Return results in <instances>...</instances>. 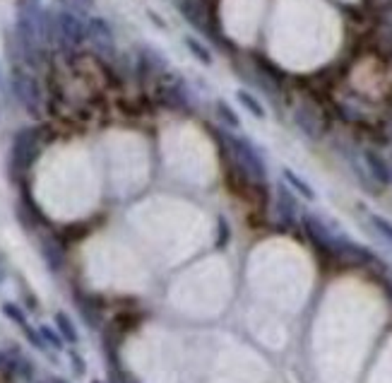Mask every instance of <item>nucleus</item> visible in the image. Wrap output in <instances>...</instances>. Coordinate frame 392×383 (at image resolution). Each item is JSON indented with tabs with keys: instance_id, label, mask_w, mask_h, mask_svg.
<instances>
[{
	"instance_id": "obj_1",
	"label": "nucleus",
	"mask_w": 392,
	"mask_h": 383,
	"mask_svg": "<svg viewBox=\"0 0 392 383\" xmlns=\"http://www.w3.org/2000/svg\"><path fill=\"white\" fill-rule=\"evenodd\" d=\"M226 145H229L231 154H234V159L239 162L241 169L245 171V176H248L250 181H255V184H265V179H268V169H265V162L263 157H260V152L253 148V143L245 138H236V135H224Z\"/></svg>"
},
{
	"instance_id": "obj_2",
	"label": "nucleus",
	"mask_w": 392,
	"mask_h": 383,
	"mask_svg": "<svg viewBox=\"0 0 392 383\" xmlns=\"http://www.w3.org/2000/svg\"><path fill=\"white\" fill-rule=\"evenodd\" d=\"M41 152V135L37 128H22L12 140L10 148V166L15 171H27L29 166L37 162Z\"/></svg>"
},
{
	"instance_id": "obj_3",
	"label": "nucleus",
	"mask_w": 392,
	"mask_h": 383,
	"mask_svg": "<svg viewBox=\"0 0 392 383\" xmlns=\"http://www.w3.org/2000/svg\"><path fill=\"white\" fill-rule=\"evenodd\" d=\"M12 92L17 97V102L27 109V114L39 116L41 114V89H39V82L24 70H15L12 73Z\"/></svg>"
},
{
	"instance_id": "obj_4",
	"label": "nucleus",
	"mask_w": 392,
	"mask_h": 383,
	"mask_svg": "<svg viewBox=\"0 0 392 383\" xmlns=\"http://www.w3.org/2000/svg\"><path fill=\"white\" fill-rule=\"evenodd\" d=\"M56 24H58V42L65 46H80V44L87 39V24L73 15L70 10H60L56 15Z\"/></svg>"
},
{
	"instance_id": "obj_5",
	"label": "nucleus",
	"mask_w": 392,
	"mask_h": 383,
	"mask_svg": "<svg viewBox=\"0 0 392 383\" xmlns=\"http://www.w3.org/2000/svg\"><path fill=\"white\" fill-rule=\"evenodd\" d=\"M87 39L104 53H111L113 51V32H111V24L102 17H92L87 22Z\"/></svg>"
},
{
	"instance_id": "obj_6",
	"label": "nucleus",
	"mask_w": 392,
	"mask_h": 383,
	"mask_svg": "<svg viewBox=\"0 0 392 383\" xmlns=\"http://www.w3.org/2000/svg\"><path fill=\"white\" fill-rule=\"evenodd\" d=\"M304 226H306V234L313 239L315 246H320V249H325V251H335L337 234H333V231L328 229V224H325L323 220H318L315 215H306Z\"/></svg>"
},
{
	"instance_id": "obj_7",
	"label": "nucleus",
	"mask_w": 392,
	"mask_h": 383,
	"mask_svg": "<svg viewBox=\"0 0 392 383\" xmlns=\"http://www.w3.org/2000/svg\"><path fill=\"white\" fill-rule=\"evenodd\" d=\"M364 162L366 169H368L371 179L380 186H392V166L385 162L383 154H378L375 150H366L364 152Z\"/></svg>"
},
{
	"instance_id": "obj_8",
	"label": "nucleus",
	"mask_w": 392,
	"mask_h": 383,
	"mask_svg": "<svg viewBox=\"0 0 392 383\" xmlns=\"http://www.w3.org/2000/svg\"><path fill=\"white\" fill-rule=\"evenodd\" d=\"M39 251H41V258L46 260V265L53 270V273H58V270L65 265L63 246H60L53 236H41V241H39Z\"/></svg>"
},
{
	"instance_id": "obj_9",
	"label": "nucleus",
	"mask_w": 392,
	"mask_h": 383,
	"mask_svg": "<svg viewBox=\"0 0 392 383\" xmlns=\"http://www.w3.org/2000/svg\"><path fill=\"white\" fill-rule=\"evenodd\" d=\"M277 210H279V217L284 224H291L296 217V198L291 195V190L286 188V184H281L277 188Z\"/></svg>"
},
{
	"instance_id": "obj_10",
	"label": "nucleus",
	"mask_w": 392,
	"mask_h": 383,
	"mask_svg": "<svg viewBox=\"0 0 392 383\" xmlns=\"http://www.w3.org/2000/svg\"><path fill=\"white\" fill-rule=\"evenodd\" d=\"M294 118H296V125H299V128L304 130L306 135H310V138H318L320 130H323V125H320V118L315 114H310V111L306 109V107L296 109Z\"/></svg>"
},
{
	"instance_id": "obj_11",
	"label": "nucleus",
	"mask_w": 392,
	"mask_h": 383,
	"mask_svg": "<svg viewBox=\"0 0 392 383\" xmlns=\"http://www.w3.org/2000/svg\"><path fill=\"white\" fill-rule=\"evenodd\" d=\"M167 104L174 109H180V111H190L193 109V99H190L188 89L183 84H174V87H167Z\"/></svg>"
},
{
	"instance_id": "obj_12",
	"label": "nucleus",
	"mask_w": 392,
	"mask_h": 383,
	"mask_svg": "<svg viewBox=\"0 0 392 383\" xmlns=\"http://www.w3.org/2000/svg\"><path fill=\"white\" fill-rule=\"evenodd\" d=\"M56 328L60 332V337H63V342H77L80 340V332L77 328H75V323H73V319H70L68 314H63V311H58L56 314Z\"/></svg>"
},
{
	"instance_id": "obj_13",
	"label": "nucleus",
	"mask_w": 392,
	"mask_h": 383,
	"mask_svg": "<svg viewBox=\"0 0 392 383\" xmlns=\"http://www.w3.org/2000/svg\"><path fill=\"white\" fill-rule=\"evenodd\" d=\"M284 181H286V184H289V188H294L296 193L301 195V198H306V200H315V190L310 188V186L306 184V181L301 179V176H296L291 169H284Z\"/></svg>"
},
{
	"instance_id": "obj_14",
	"label": "nucleus",
	"mask_w": 392,
	"mask_h": 383,
	"mask_svg": "<svg viewBox=\"0 0 392 383\" xmlns=\"http://www.w3.org/2000/svg\"><path fill=\"white\" fill-rule=\"evenodd\" d=\"M176 5H178V12L183 15V17L188 19L190 24H195V27H205L203 10H200L198 5L193 3V0H176Z\"/></svg>"
},
{
	"instance_id": "obj_15",
	"label": "nucleus",
	"mask_w": 392,
	"mask_h": 383,
	"mask_svg": "<svg viewBox=\"0 0 392 383\" xmlns=\"http://www.w3.org/2000/svg\"><path fill=\"white\" fill-rule=\"evenodd\" d=\"M236 99H239V102L243 104V109H245V111H250V114H253L255 118H265V109H263V104H260L258 99H255L250 92H245V89H239V92H236Z\"/></svg>"
},
{
	"instance_id": "obj_16",
	"label": "nucleus",
	"mask_w": 392,
	"mask_h": 383,
	"mask_svg": "<svg viewBox=\"0 0 392 383\" xmlns=\"http://www.w3.org/2000/svg\"><path fill=\"white\" fill-rule=\"evenodd\" d=\"M185 46H188V51L195 55V58L200 60V63L205 65H212V53H209V48L205 46V44H200L198 39L193 37H185Z\"/></svg>"
},
{
	"instance_id": "obj_17",
	"label": "nucleus",
	"mask_w": 392,
	"mask_h": 383,
	"mask_svg": "<svg viewBox=\"0 0 392 383\" xmlns=\"http://www.w3.org/2000/svg\"><path fill=\"white\" fill-rule=\"evenodd\" d=\"M371 224H373V229L392 246V222L380 217V215H371Z\"/></svg>"
},
{
	"instance_id": "obj_18",
	"label": "nucleus",
	"mask_w": 392,
	"mask_h": 383,
	"mask_svg": "<svg viewBox=\"0 0 392 383\" xmlns=\"http://www.w3.org/2000/svg\"><path fill=\"white\" fill-rule=\"evenodd\" d=\"M3 314L8 316L10 321H12V323H17V326H27V314H24L22 309H19L17 304H12V301H5L3 304Z\"/></svg>"
},
{
	"instance_id": "obj_19",
	"label": "nucleus",
	"mask_w": 392,
	"mask_h": 383,
	"mask_svg": "<svg viewBox=\"0 0 392 383\" xmlns=\"http://www.w3.org/2000/svg\"><path fill=\"white\" fill-rule=\"evenodd\" d=\"M217 114H219V118L224 121V125H229V128H239V125H241V121H239V116H236V111L231 109L226 102H217Z\"/></svg>"
},
{
	"instance_id": "obj_20",
	"label": "nucleus",
	"mask_w": 392,
	"mask_h": 383,
	"mask_svg": "<svg viewBox=\"0 0 392 383\" xmlns=\"http://www.w3.org/2000/svg\"><path fill=\"white\" fill-rule=\"evenodd\" d=\"M39 335H41L44 342H46V345H51L53 350H63V337H60L58 330L48 328V326H41V328H39Z\"/></svg>"
},
{
	"instance_id": "obj_21",
	"label": "nucleus",
	"mask_w": 392,
	"mask_h": 383,
	"mask_svg": "<svg viewBox=\"0 0 392 383\" xmlns=\"http://www.w3.org/2000/svg\"><path fill=\"white\" fill-rule=\"evenodd\" d=\"M24 335H27V340L32 342L37 350H46V342H44V337L39 335V330L29 328V326H24Z\"/></svg>"
},
{
	"instance_id": "obj_22",
	"label": "nucleus",
	"mask_w": 392,
	"mask_h": 383,
	"mask_svg": "<svg viewBox=\"0 0 392 383\" xmlns=\"http://www.w3.org/2000/svg\"><path fill=\"white\" fill-rule=\"evenodd\" d=\"M229 241V224L224 217H219V246H224Z\"/></svg>"
},
{
	"instance_id": "obj_23",
	"label": "nucleus",
	"mask_w": 392,
	"mask_h": 383,
	"mask_svg": "<svg viewBox=\"0 0 392 383\" xmlns=\"http://www.w3.org/2000/svg\"><path fill=\"white\" fill-rule=\"evenodd\" d=\"M70 359H73V364H75V371H77V374H84V362L80 359L77 352H70Z\"/></svg>"
},
{
	"instance_id": "obj_24",
	"label": "nucleus",
	"mask_w": 392,
	"mask_h": 383,
	"mask_svg": "<svg viewBox=\"0 0 392 383\" xmlns=\"http://www.w3.org/2000/svg\"><path fill=\"white\" fill-rule=\"evenodd\" d=\"M80 5H82V8H92L94 5V0H77Z\"/></svg>"
},
{
	"instance_id": "obj_25",
	"label": "nucleus",
	"mask_w": 392,
	"mask_h": 383,
	"mask_svg": "<svg viewBox=\"0 0 392 383\" xmlns=\"http://www.w3.org/2000/svg\"><path fill=\"white\" fill-rule=\"evenodd\" d=\"M46 383H68V381H63V379H48Z\"/></svg>"
},
{
	"instance_id": "obj_26",
	"label": "nucleus",
	"mask_w": 392,
	"mask_h": 383,
	"mask_svg": "<svg viewBox=\"0 0 392 383\" xmlns=\"http://www.w3.org/2000/svg\"><path fill=\"white\" fill-rule=\"evenodd\" d=\"M3 277H5V273H3V268H0V282H3Z\"/></svg>"
},
{
	"instance_id": "obj_27",
	"label": "nucleus",
	"mask_w": 392,
	"mask_h": 383,
	"mask_svg": "<svg viewBox=\"0 0 392 383\" xmlns=\"http://www.w3.org/2000/svg\"><path fill=\"white\" fill-rule=\"evenodd\" d=\"M94 383H102V381H94Z\"/></svg>"
}]
</instances>
